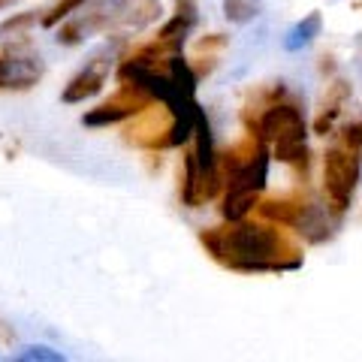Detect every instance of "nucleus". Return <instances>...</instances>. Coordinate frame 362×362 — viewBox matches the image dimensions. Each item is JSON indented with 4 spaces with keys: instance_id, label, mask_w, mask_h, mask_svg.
I'll use <instances>...</instances> for the list:
<instances>
[{
    "instance_id": "obj_1",
    "label": "nucleus",
    "mask_w": 362,
    "mask_h": 362,
    "mask_svg": "<svg viewBox=\"0 0 362 362\" xmlns=\"http://www.w3.org/2000/svg\"><path fill=\"white\" fill-rule=\"evenodd\" d=\"M199 245L218 266L239 275H278L296 272L305 263L302 245L293 233L272 221H226L199 230Z\"/></svg>"
},
{
    "instance_id": "obj_2",
    "label": "nucleus",
    "mask_w": 362,
    "mask_h": 362,
    "mask_svg": "<svg viewBox=\"0 0 362 362\" xmlns=\"http://www.w3.org/2000/svg\"><path fill=\"white\" fill-rule=\"evenodd\" d=\"M247 133H257L259 139L272 148V157H275L278 163L293 166L302 178L308 175L311 154H308V145H305L308 124H305V115H302V109L296 103L278 100V103L266 106L263 115L257 118V124Z\"/></svg>"
},
{
    "instance_id": "obj_3",
    "label": "nucleus",
    "mask_w": 362,
    "mask_h": 362,
    "mask_svg": "<svg viewBox=\"0 0 362 362\" xmlns=\"http://www.w3.org/2000/svg\"><path fill=\"white\" fill-rule=\"evenodd\" d=\"M254 211H257V218L287 226V230H293L305 242H314V245H320L332 235L329 209L320 206L308 190H290L284 197L259 199Z\"/></svg>"
},
{
    "instance_id": "obj_4",
    "label": "nucleus",
    "mask_w": 362,
    "mask_h": 362,
    "mask_svg": "<svg viewBox=\"0 0 362 362\" xmlns=\"http://www.w3.org/2000/svg\"><path fill=\"white\" fill-rule=\"evenodd\" d=\"M157 13H160L157 0H109L106 6H97L94 13H85L61 25L58 42L76 45L88 33H106L112 28H145L151 18H157Z\"/></svg>"
},
{
    "instance_id": "obj_5",
    "label": "nucleus",
    "mask_w": 362,
    "mask_h": 362,
    "mask_svg": "<svg viewBox=\"0 0 362 362\" xmlns=\"http://www.w3.org/2000/svg\"><path fill=\"white\" fill-rule=\"evenodd\" d=\"M197 109V100L185 109H173L169 103L154 100L145 106L139 115H133L124 127V142L142 151H163V148H178V115H190Z\"/></svg>"
},
{
    "instance_id": "obj_6",
    "label": "nucleus",
    "mask_w": 362,
    "mask_h": 362,
    "mask_svg": "<svg viewBox=\"0 0 362 362\" xmlns=\"http://www.w3.org/2000/svg\"><path fill=\"white\" fill-rule=\"evenodd\" d=\"M269 163H272V148L263 145L251 163L223 175V199H221L223 221H242L257 209L269 181Z\"/></svg>"
},
{
    "instance_id": "obj_7",
    "label": "nucleus",
    "mask_w": 362,
    "mask_h": 362,
    "mask_svg": "<svg viewBox=\"0 0 362 362\" xmlns=\"http://www.w3.org/2000/svg\"><path fill=\"white\" fill-rule=\"evenodd\" d=\"M362 175V151H354L347 145L335 142L323 154V194H326V209L332 218H341L350 209Z\"/></svg>"
},
{
    "instance_id": "obj_8",
    "label": "nucleus",
    "mask_w": 362,
    "mask_h": 362,
    "mask_svg": "<svg viewBox=\"0 0 362 362\" xmlns=\"http://www.w3.org/2000/svg\"><path fill=\"white\" fill-rule=\"evenodd\" d=\"M42 76L40 54L30 49L28 37L21 33L16 42L0 49V90H30Z\"/></svg>"
},
{
    "instance_id": "obj_9",
    "label": "nucleus",
    "mask_w": 362,
    "mask_h": 362,
    "mask_svg": "<svg viewBox=\"0 0 362 362\" xmlns=\"http://www.w3.org/2000/svg\"><path fill=\"white\" fill-rule=\"evenodd\" d=\"M154 100L145 94V90L133 88V85H121L115 94H112L106 103L94 106L90 112H85L82 124L85 127H112V124H121V121H130L133 115H139L145 106H151Z\"/></svg>"
},
{
    "instance_id": "obj_10",
    "label": "nucleus",
    "mask_w": 362,
    "mask_h": 362,
    "mask_svg": "<svg viewBox=\"0 0 362 362\" xmlns=\"http://www.w3.org/2000/svg\"><path fill=\"white\" fill-rule=\"evenodd\" d=\"M197 25V0H175V16L157 30V42L169 54H181L190 28Z\"/></svg>"
},
{
    "instance_id": "obj_11",
    "label": "nucleus",
    "mask_w": 362,
    "mask_h": 362,
    "mask_svg": "<svg viewBox=\"0 0 362 362\" xmlns=\"http://www.w3.org/2000/svg\"><path fill=\"white\" fill-rule=\"evenodd\" d=\"M106 76H109V64L103 58H97L94 64H88L76 78H70V85L64 88L61 100H64V103H85V100H90L94 94L103 90Z\"/></svg>"
},
{
    "instance_id": "obj_12",
    "label": "nucleus",
    "mask_w": 362,
    "mask_h": 362,
    "mask_svg": "<svg viewBox=\"0 0 362 362\" xmlns=\"http://www.w3.org/2000/svg\"><path fill=\"white\" fill-rule=\"evenodd\" d=\"M347 97H350V85L341 82V78H335V82L326 88L320 115H317V121H314V133H317V136L332 133L335 121H338V115H341V109H344V103H347Z\"/></svg>"
},
{
    "instance_id": "obj_13",
    "label": "nucleus",
    "mask_w": 362,
    "mask_h": 362,
    "mask_svg": "<svg viewBox=\"0 0 362 362\" xmlns=\"http://www.w3.org/2000/svg\"><path fill=\"white\" fill-rule=\"evenodd\" d=\"M178 178H181V206L199 209V160H197V151L185 154Z\"/></svg>"
},
{
    "instance_id": "obj_14",
    "label": "nucleus",
    "mask_w": 362,
    "mask_h": 362,
    "mask_svg": "<svg viewBox=\"0 0 362 362\" xmlns=\"http://www.w3.org/2000/svg\"><path fill=\"white\" fill-rule=\"evenodd\" d=\"M320 28H323V16H320V13L305 16V18L299 21V25L287 33L284 49H287V52H299V49H305L308 42H314L317 37H320Z\"/></svg>"
},
{
    "instance_id": "obj_15",
    "label": "nucleus",
    "mask_w": 362,
    "mask_h": 362,
    "mask_svg": "<svg viewBox=\"0 0 362 362\" xmlns=\"http://www.w3.org/2000/svg\"><path fill=\"white\" fill-rule=\"evenodd\" d=\"M223 16L235 25H245L257 16V4L254 0H223Z\"/></svg>"
},
{
    "instance_id": "obj_16",
    "label": "nucleus",
    "mask_w": 362,
    "mask_h": 362,
    "mask_svg": "<svg viewBox=\"0 0 362 362\" xmlns=\"http://www.w3.org/2000/svg\"><path fill=\"white\" fill-rule=\"evenodd\" d=\"M33 21H37V16H33V13H21V16L6 18L4 25H0V40H6L9 33H13V37H21V30H25V28H30Z\"/></svg>"
},
{
    "instance_id": "obj_17",
    "label": "nucleus",
    "mask_w": 362,
    "mask_h": 362,
    "mask_svg": "<svg viewBox=\"0 0 362 362\" xmlns=\"http://www.w3.org/2000/svg\"><path fill=\"white\" fill-rule=\"evenodd\" d=\"M335 142H341V145H347V148H354V151H362V121L344 124V127L338 130Z\"/></svg>"
},
{
    "instance_id": "obj_18",
    "label": "nucleus",
    "mask_w": 362,
    "mask_h": 362,
    "mask_svg": "<svg viewBox=\"0 0 362 362\" xmlns=\"http://www.w3.org/2000/svg\"><path fill=\"white\" fill-rule=\"evenodd\" d=\"M18 359H52V362H58L64 356L54 354V350H49V347H28V350H21L18 354Z\"/></svg>"
},
{
    "instance_id": "obj_19",
    "label": "nucleus",
    "mask_w": 362,
    "mask_h": 362,
    "mask_svg": "<svg viewBox=\"0 0 362 362\" xmlns=\"http://www.w3.org/2000/svg\"><path fill=\"white\" fill-rule=\"evenodd\" d=\"M214 66H218V58H211L209 52H199V54H197V61H194V73L202 78V76H209Z\"/></svg>"
},
{
    "instance_id": "obj_20",
    "label": "nucleus",
    "mask_w": 362,
    "mask_h": 362,
    "mask_svg": "<svg viewBox=\"0 0 362 362\" xmlns=\"http://www.w3.org/2000/svg\"><path fill=\"white\" fill-rule=\"evenodd\" d=\"M226 42H230V40H226L223 33H211V37H206V40L197 42V49H199V52H214V49H223Z\"/></svg>"
},
{
    "instance_id": "obj_21",
    "label": "nucleus",
    "mask_w": 362,
    "mask_h": 362,
    "mask_svg": "<svg viewBox=\"0 0 362 362\" xmlns=\"http://www.w3.org/2000/svg\"><path fill=\"white\" fill-rule=\"evenodd\" d=\"M4 4H6V0H0V6H4Z\"/></svg>"
}]
</instances>
